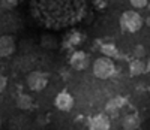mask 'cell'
Listing matches in <instances>:
<instances>
[{"label": "cell", "instance_id": "7c38bea8", "mask_svg": "<svg viewBox=\"0 0 150 130\" xmlns=\"http://www.w3.org/2000/svg\"><path fill=\"white\" fill-rule=\"evenodd\" d=\"M146 64L144 61H141V58H135L134 61L129 63V75L131 76H140L146 72Z\"/></svg>", "mask_w": 150, "mask_h": 130}, {"label": "cell", "instance_id": "3957f363", "mask_svg": "<svg viewBox=\"0 0 150 130\" xmlns=\"http://www.w3.org/2000/svg\"><path fill=\"white\" fill-rule=\"evenodd\" d=\"M116 73V66L114 61L108 57H99L93 63V75L99 79H108Z\"/></svg>", "mask_w": 150, "mask_h": 130}, {"label": "cell", "instance_id": "277c9868", "mask_svg": "<svg viewBox=\"0 0 150 130\" xmlns=\"http://www.w3.org/2000/svg\"><path fill=\"white\" fill-rule=\"evenodd\" d=\"M48 81H50L48 73L42 72V70H33L26 78V84L32 91H42L48 85Z\"/></svg>", "mask_w": 150, "mask_h": 130}, {"label": "cell", "instance_id": "d6986e66", "mask_svg": "<svg viewBox=\"0 0 150 130\" xmlns=\"http://www.w3.org/2000/svg\"><path fill=\"white\" fill-rule=\"evenodd\" d=\"M0 127H2V118H0Z\"/></svg>", "mask_w": 150, "mask_h": 130}, {"label": "cell", "instance_id": "ac0fdd59", "mask_svg": "<svg viewBox=\"0 0 150 130\" xmlns=\"http://www.w3.org/2000/svg\"><path fill=\"white\" fill-rule=\"evenodd\" d=\"M147 69H149V70H150V61H149V66H147Z\"/></svg>", "mask_w": 150, "mask_h": 130}, {"label": "cell", "instance_id": "ba28073f", "mask_svg": "<svg viewBox=\"0 0 150 130\" xmlns=\"http://www.w3.org/2000/svg\"><path fill=\"white\" fill-rule=\"evenodd\" d=\"M15 41L11 34L0 36V57H9L15 53Z\"/></svg>", "mask_w": 150, "mask_h": 130}, {"label": "cell", "instance_id": "30bf717a", "mask_svg": "<svg viewBox=\"0 0 150 130\" xmlns=\"http://www.w3.org/2000/svg\"><path fill=\"white\" fill-rule=\"evenodd\" d=\"M141 126V118L137 114H129L123 118L122 127L123 130H138Z\"/></svg>", "mask_w": 150, "mask_h": 130}, {"label": "cell", "instance_id": "2e32d148", "mask_svg": "<svg viewBox=\"0 0 150 130\" xmlns=\"http://www.w3.org/2000/svg\"><path fill=\"white\" fill-rule=\"evenodd\" d=\"M129 3L135 8V9H141V8H146L149 0H129Z\"/></svg>", "mask_w": 150, "mask_h": 130}, {"label": "cell", "instance_id": "8fae6325", "mask_svg": "<svg viewBox=\"0 0 150 130\" xmlns=\"http://www.w3.org/2000/svg\"><path fill=\"white\" fill-rule=\"evenodd\" d=\"M15 103H17V108L21 109V111H32L33 109V105H35V102L30 97V94H26V93L18 94Z\"/></svg>", "mask_w": 150, "mask_h": 130}, {"label": "cell", "instance_id": "6da1fadb", "mask_svg": "<svg viewBox=\"0 0 150 130\" xmlns=\"http://www.w3.org/2000/svg\"><path fill=\"white\" fill-rule=\"evenodd\" d=\"M89 0H32L33 18L47 29L60 30L77 24L87 12Z\"/></svg>", "mask_w": 150, "mask_h": 130}, {"label": "cell", "instance_id": "9a60e30c", "mask_svg": "<svg viewBox=\"0 0 150 130\" xmlns=\"http://www.w3.org/2000/svg\"><path fill=\"white\" fill-rule=\"evenodd\" d=\"M134 56H135L137 58H143V57L146 56V48H144L143 45H137V46L134 48Z\"/></svg>", "mask_w": 150, "mask_h": 130}, {"label": "cell", "instance_id": "4fadbf2b", "mask_svg": "<svg viewBox=\"0 0 150 130\" xmlns=\"http://www.w3.org/2000/svg\"><path fill=\"white\" fill-rule=\"evenodd\" d=\"M101 53L105 57H108V58H114L119 54V49H117V46L114 44H105V45L101 46Z\"/></svg>", "mask_w": 150, "mask_h": 130}, {"label": "cell", "instance_id": "5b68a950", "mask_svg": "<svg viewBox=\"0 0 150 130\" xmlns=\"http://www.w3.org/2000/svg\"><path fill=\"white\" fill-rule=\"evenodd\" d=\"M74 97L68 91H60L54 99V106L62 112H69L74 108Z\"/></svg>", "mask_w": 150, "mask_h": 130}, {"label": "cell", "instance_id": "7a4b0ae2", "mask_svg": "<svg viewBox=\"0 0 150 130\" xmlns=\"http://www.w3.org/2000/svg\"><path fill=\"white\" fill-rule=\"evenodd\" d=\"M120 27L123 32L137 33L143 27V17L137 11H125L120 15Z\"/></svg>", "mask_w": 150, "mask_h": 130}, {"label": "cell", "instance_id": "8992f818", "mask_svg": "<svg viewBox=\"0 0 150 130\" xmlns=\"http://www.w3.org/2000/svg\"><path fill=\"white\" fill-rule=\"evenodd\" d=\"M69 64L75 70H84V69L89 67L90 60H89V56H87L84 51H75L69 58Z\"/></svg>", "mask_w": 150, "mask_h": 130}, {"label": "cell", "instance_id": "52a82bcc", "mask_svg": "<svg viewBox=\"0 0 150 130\" xmlns=\"http://www.w3.org/2000/svg\"><path fill=\"white\" fill-rule=\"evenodd\" d=\"M111 121L107 114H98L89 121V130H110Z\"/></svg>", "mask_w": 150, "mask_h": 130}, {"label": "cell", "instance_id": "5bb4252c", "mask_svg": "<svg viewBox=\"0 0 150 130\" xmlns=\"http://www.w3.org/2000/svg\"><path fill=\"white\" fill-rule=\"evenodd\" d=\"M0 5H2V8L6 9V11H12V9L17 8L18 0H2V2H0Z\"/></svg>", "mask_w": 150, "mask_h": 130}, {"label": "cell", "instance_id": "e0dca14e", "mask_svg": "<svg viewBox=\"0 0 150 130\" xmlns=\"http://www.w3.org/2000/svg\"><path fill=\"white\" fill-rule=\"evenodd\" d=\"M6 87H8V78L0 73V93H3L6 90Z\"/></svg>", "mask_w": 150, "mask_h": 130}, {"label": "cell", "instance_id": "ffe728a7", "mask_svg": "<svg viewBox=\"0 0 150 130\" xmlns=\"http://www.w3.org/2000/svg\"><path fill=\"white\" fill-rule=\"evenodd\" d=\"M149 93H150V85H149Z\"/></svg>", "mask_w": 150, "mask_h": 130}, {"label": "cell", "instance_id": "9c48e42d", "mask_svg": "<svg viewBox=\"0 0 150 130\" xmlns=\"http://www.w3.org/2000/svg\"><path fill=\"white\" fill-rule=\"evenodd\" d=\"M126 105V99H125L123 96H116V97H112L107 102V105H105V112L108 115H117L119 111Z\"/></svg>", "mask_w": 150, "mask_h": 130}]
</instances>
